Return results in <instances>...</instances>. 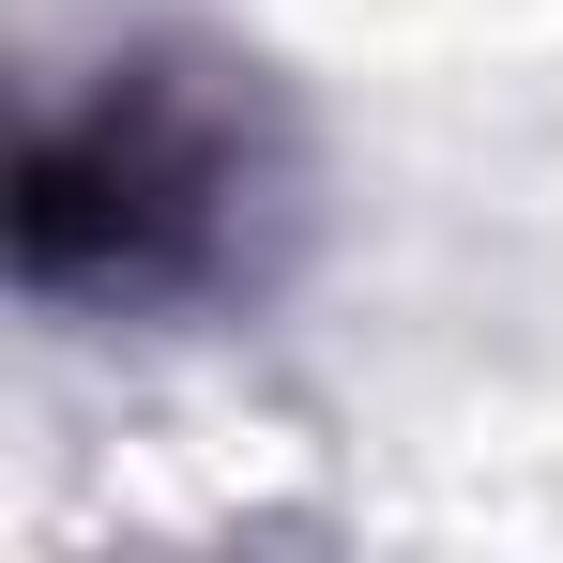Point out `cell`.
Returning <instances> with one entry per match:
<instances>
[{
    "label": "cell",
    "instance_id": "1",
    "mask_svg": "<svg viewBox=\"0 0 563 563\" xmlns=\"http://www.w3.org/2000/svg\"><path fill=\"white\" fill-rule=\"evenodd\" d=\"M275 229H289V122L213 46L92 62V92L46 107L31 168H15V289L92 305V320H168L213 289H260Z\"/></svg>",
    "mask_w": 563,
    "mask_h": 563
}]
</instances>
